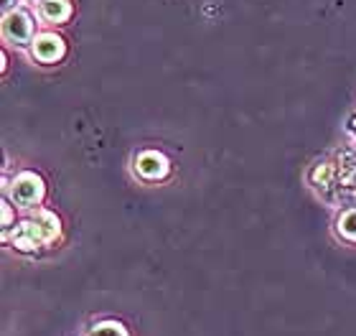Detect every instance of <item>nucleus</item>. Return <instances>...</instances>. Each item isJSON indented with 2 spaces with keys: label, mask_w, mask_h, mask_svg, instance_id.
<instances>
[{
  "label": "nucleus",
  "mask_w": 356,
  "mask_h": 336,
  "mask_svg": "<svg viewBox=\"0 0 356 336\" xmlns=\"http://www.w3.org/2000/svg\"><path fill=\"white\" fill-rule=\"evenodd\" d=\"M8 194L13 196L15 204H21V207H33L44 199V181L38 179L36 173H18L13 179V184L8 186Z\"/></svg>",
  "instance_id": "obj_1"
},
{
  "label": "nucleus",
  "mask_w": 356,
  "mask_h": 336,
  "mask_svg": "<svg viewBox=\"0 0 356 336\" xmlns=\"http://www.w3.org/2000/svg\"><path fill=\"white\" fill-rule=\"evenodd\" d=\"M135 171L138 176L145 181H161L168 176L171 166H168V158L163 153H156V150H145L135 158Z\"/></svg>",
  "instance_id": "obj_2"
},
{
  "label": "nucleus",
  "mask_w": 356,
  "mask_h": 336,
  "mask_svg": "<svg viewBox=\"0 0 356 336\" xmlns=\"http://www.w3.org/2000/svg\"><path fill=\"white\" fill-rule=\"evenodd\" d=\"M3 33H6L8 41L13 44H26L33 36V23H31V15L23 13V10H8L6 18H3Z\"/></svg>",
  "instance_id": "obj_3"
},
{
  "label": "nucleus",
  "mask_w": 356,
  "mask_h": 336,
  "mask_svg": "<svg viewBox=\"0 0 356 336\" xmlns=\"http://www.w3.org/2000/svg\"><path fill=\"white\" fill-rule=\"evenodd\" d=\"M10 242H13V247H18L21 253H33V250H38L41 245H46L44 232L38 230V224L33 222L31 217L15 227Z\"/></svg>",
  "instance_id": "obj_4"
},
{
  "label": "nucleus",
  "mask_w": 356,
  "mask_h": 336,
  "mask_svg": "<svg viewBox=\"0 0 356 336\" xmlns=\"http://www.w3.org/2000/svg\"><path fill=\"white\" fill-rule=\"evenodd\" d=\"M336 179H339V191H343V194H356V153L354 150H341V153H339Z\"/></svg>",
  "instance_id": "obj_5"
},
{
  "label": "nucleus",
  "mask_w": 356,
  "mask_h": 336,
  "mask_svg": "<svg viewBox=\"0 0 356 336\" xmlns=\"http://www.w3.org/2000/svg\"><path fill=\"white\" fill-rule=\"evenodd\" d=\"M64 41L59 36H54V33H44V36H36L33 41V56L38 61H44V64H51V61H59L64 56Z\"/></svg>",
  "instance_id": "obj_6"
},
{
  "label": "nucleus",
  "mask_w": 356,
  "mask_h": 336,
  "mask_svg": "<svg viewBox=\"0 0 356 336\" xmlns=\"http://www.w3.org/2000/svg\"><path fill=\"white\" fill-rule=\"evenodd\" d=\"M311 181L313 186L318 191H339V179H336V166L331 163H318L311 171Z\"/></svg>",
  "instance_id": "obj_7"
},
{
  "label": "nucleus",
  "mask_w": 356,
  "mask_h": 336,
  "mask_svg": "<svg viewBox=\"0 0 356 336\" xmlns=\"http://www.w3.org/2000/svg\"><path fill=\"white\" fill-rule=\"evenodd\" d=\"M31 219L38 224V230L44 232V239H46V245L49 242H54V239L59 237V232H61V224L59 219L54 217L51 211H46V209H36L33 214H31Z\"/></svg>",
  "instance_id": "obj_8"
},
{
  "label": "nucleus",
  "mask_w": 356,
  "mask_h": 336,
  "mask_svg": "<svg viewBox=\"0 0 356 336\" xmlns=\"http://www.w3.org/2000/svg\"><path fill=\"white\" fill-rule=\"evenodd\" d=\"M38 10H41V15H44L46 21H51V23L67 21L69 13H72V8H69L67 0H41V3H38Z\"/></svg>",
  "instance_id": "obj_9"
},
{
  "label": "nucleus",
  "mask_w": 356,
  "mask_h": 336,
  "mask_svg": "<svg viewBox=\"0 0 356 336\" xmlns=\"http://www.w3.org/2000/svg\"><path fill=\"white\" fill-rule=\"evenodd\" d=\"M336 227H339V234L341 237H346L349 242H356V209H346L339 217V222H336Z\"/></svg>",
  "instance_id": "obj_10"
},
{
  "label": "nucleus",
  "mask_w": 356,
  "mask_h": 336,
  "mask_svg": "<svg viewBox=\"0 0 356 336\" xmlns=\"http://www.w3.org/2000/svg\"><path fill=\"white\" fill-rule=\"evenodd\" d=\"M92 336H130L120 321H102L92 326Z\"/></svg>",
  "instance_id": "obj_11"
},
{
  "label": "nucleus",
  "mask_w": 356,
  "mask_h": 336,
  "mask_svg": "<svg viewBox=\"0 0 356 336\" xmlns=\"http://www.w3.org/2000/svg\"><path fill=\"white\" fill-rule=\"evenodd\" d=\"M10 224H13V209L8 207V202H3V232H6V237H8V230H10Z\"/></svg>",
  "instance_id": "obj_12"
},
{
  "label": "nucleus",
  "mask_w": 356,
  "mask_h": 336,
  "mask_svg": "<svg viewBox=\"0 0 356 336\" xmlns=\"http://www.w3.org/2000/svg\"><path fill=\"white\" fill-rule=\"evenodd\" d=\"M3 8H6V10H10V8H13V0H6V3H3Z\"/></svg>",
  "instance_id": "obj_13"
}]
</instances>
